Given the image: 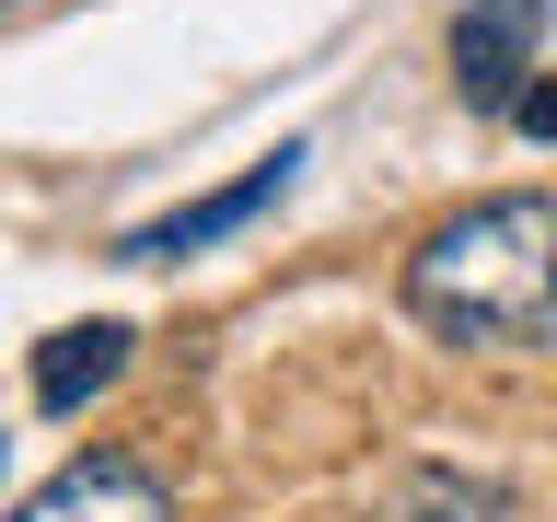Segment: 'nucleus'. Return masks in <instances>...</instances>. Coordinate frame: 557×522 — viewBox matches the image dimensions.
<instances>
[{"label":"nucleus","mask_w":557,"mask_h":522,"mask_svg":"<svg viewBox=\"0 0 557 522\" xmlns=\"http://www.w3.org/2000/svg\"><path fill=\"white\" fill-rule=\"evenodd\" d=\"M0 522H174V499H163L151 464H128V452H82V464H59L24 511H0Z\"/></svg>","instance_id":"nucleus-3"},{"label":"nucleus","mask_w":557,"mask_h":522,"mask_svg":"<svg viewBox=\"0 0 557 522\" xmlns=\"http://www.w3.org/2000/svg\"><path fill=\"white\" fill-rule=\"evenodd\" d=\"M116 372H128V325H59V337L35 348V407H47V418H82Z\"/></svg>","instance_id":"nucleus-5"},{"label":"nucleus","mask_w":557,"mask_h":522,"mask_svg":"<svg viewBox=\"0 0 557 522\" xmlns=\"http://www.w3.org/2000/svg\"><path fill=\"white\" fill-rule=\"evenodd\" d=\"M522 70H534V0H465L453 12V82L465 104H522Z\"/></svg>","instance_id":"nucleus-4"},{"label":"nucleus","mask_w":557,"mask_h":522,"mask_svg":"<svg viewBox=\"0 0 557 522\" xmlns=\"http://www.w3.org/2000/svg\"><path fill=\"white\" fill-rule=\"evenodd\" d=\"M0 464H12V442H0Z\"/></svg>","instance_id":"nucleus-9"},{"label":"nucleus","mask_w":557,"mask_h":522,"mask_svg":"<svg viewBox=\"0 0 557 522\" xmlns=\"http://www.w3.org/2000/svg\"><path fill=\"white\" fill-rule=\"evenodd\" d=\"M407 313L453 348H557V198H476L407 256Z\"/></svg>","instance_id":"nucleus-1"},{"label":"nucleus","mask_w":557,"mask_h":522,"mask_svg":"<svg viewBox=\"0 0 557 522\" xmlns=\"http://www.w3.org/2000/svg\"><path fill=\"white\" fill-rule=\"evenodd\" d=\"M0 12H24V0H0Z\"/></svg>","instance_id":"nucleus-8"},{"label":"nucleus","mask_w":557,"mask_h":522,"mask_svg":"<svg viewBox=\"0 0 557 522\" xmlns=\"http://www.w3.org/2000/svg\"><path fill=\"white\" fill-rule=\"evenodd\" d=\"M511 116H522L534 139H557V82H522V104H511Z\"/></svg>","instance_id":"nucleus-7"},{"label":"nucleus","mask_w":557,"mask_h":522,"mask_svg":"<svg viewBox=\"0 0 557 522\" xmlns=\"http://www.w3.org/2000/svg\"><path fill=\"white\" fill-rule=\"evenodd\" d=\"M290 174H302V139H278L268 163L244 174V186H221V198H186L174 221H139V233H116V268H186L198 244L244 233V221H268V209L290 198Z\"/></svg>","instance_id":"nucleus-2"},{"label":"nucleus","mask_w":557,"mask_h":522,"mask_svg":"<svg viewBox=\"0 0 557 522\" xmlns=\"http://www.w3.org/2000/svg\"><path fill=\"white\" fill-rule=\"evenodd\" d=\"M383 522H511V499L476 487V476H453V464H430V476H407L383 499Z\"/></svg>","instance_id":"nucleus-6"}]
</instances>
